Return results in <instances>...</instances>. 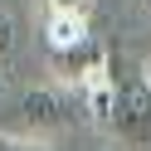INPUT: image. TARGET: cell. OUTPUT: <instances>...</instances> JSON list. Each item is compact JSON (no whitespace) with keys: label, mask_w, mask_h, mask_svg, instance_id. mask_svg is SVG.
<instances>
[{"label":"cell","mask_w":151,"mask_h":151,"mask_svg":"<svg viewBox=\"0 0 151 151\" xmlns=\"http://www.w3.org/2000/svg\"><path fill=\"white\" fill-rule=\"evenodd\" d=\"M73 117H78V112H73L68 93H59V88H29L20 102H15V112L0 122V137L49 146L59 132H68V127H73Z\"/></svg>","instance_id":"6da1fadb"},{"label":"cell","mask_w":151,"mask_h":151,"mask_svg":"<svg viewBox=\"0 0 151 151\" xmlns=\"http://www.w3.org/2000/svg\"><path fill=\"white\" fill-rule=\"evenodd\" d=\"M112 132L122 141H137L146 146L151 141V83L146 78H132V83H117V107H112Z\"/></svg>","instance_id":"7a4b0ae2"},{"label":"cell","mask_w":151,"mask_h":151,"mask_svg":"<svg viewBox=\"0 0 151 151\" xmlns=\"http://www.w3.org/2000/svg\"><path fill=\"white\" fill-rule=\"evenodd\" d=\"M54 68H59V78H63V83L83 88V83H88L98 68H107V49H102L98 39H88V44H78L73 54H59V63H54Z\"/></svg>","instance_id":"3957f363"},{"label":"cell","mask_w":151,"mask_h":151,"mask_svg":"<svg viewBox=\"0 0 151 151\" xmlns=\"http://www.w3.org/2000/svg\"><path fill=\"white\" fill-rule=\"evenodd\" d=\"M44 39H49L54 59H59V54H73L78 44H88V39H93L88 15H49V29H44Z\"/></svg>","instance_id":"277c9868"},{"label":"cell","mask_w":151,"mask_h":151,"mask_svg":"<svg viewBox=\"0 0 151 151\" xmlns=\"http://www.w3.org/2000/svg\"><path fill=\"white\" fill-rule=\"evenodd\" d=\"M112 107H117V83H112L107 68H98L88 83H83V112L107 127V122H112Z\"/></svg>","instance_id":"5b68a950"},{"label":"cell","mask_w":151,"mask_h":151,"mask_svg":"<svg viewBox=\"0 0 151 151\" xmlns=\"http://www.w3.org/2000/svg\"><path fill=\"white\" fill-rule=\"evenodd\" d=\"M93 0H49V15H88Z\"/></svg>","instance_id":"8992f818"},{"label":"cell","mask_w":151,"mask_h":151,"mask_svg":"<svg viewBox=\"0 0 151 151\" xmlns=\"http://www.w3.org/2000/svg\"><path fill=\"white\" fill-rule=\"evenodd\" d=\"M10 44H15V20H10V10H0V59L10 54Z\"/></svg>","instance_id":"52a82bcc"},{"label":"cell","mask_w":151,"mask_h":151,"mask_svg":"<svg viewBox=\"0 0 151 151\" xmlns=\"http://www.w3.org/2000/svg\"><path fill=\"white\" fill-rule=\"evenodd\" d=\"M0 151H20V141H10V137H0Z\"/></svg>","instance_id":"ba28073f"},{"label":"cell","mask_w":151,"mask_h":151,"mask_svg":"<svg viewBox=\"0 0 151 151\" xmlns=\"http://www.w3.org/2000/svg\"><path fill=\"white\" fill-rule=\"evenodd\" d=\"M146 83H151V59H146Z\"/></svg>","instance_id":"9c48e42d"},{"label":"cell","mask_w":151,"mask_h":151,"mask_svg":"<svg viewBox=\"0 0 151 151\" xmlns=\"http://www.w3.org/2000/svg\"><path fill=\"white\" fill-rule=\"evenodd\" d=\"M0 78H5V59H0Z\"/></svg>","instance_id":"30bf717a"},{"label":"cell","mask_w":151,"mask_h":151,"mask_svg":"<svg viewBox=\"0 0 151 151\" xmlns=\"http://www.w3.org/2000/svg\"><path fill=\"white\" fill-rule=\"evenodd\" d=\"M146 5H151V0H146Z\"/></svg>","instance_id":"8fae6325"}]
</instances>
